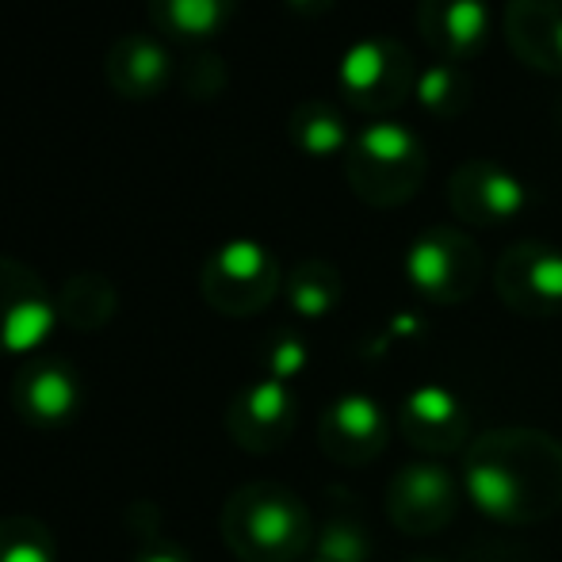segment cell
<instances>
[{
    "instance_id": "7c38bea8",
    "label": "cell",
    "mask_w": 562,
    "mask_h": 562,
    "mask_svg": "<svg viewBox=\"0 0 562 562\" xmlns=\"http://www.w3.org/2000/svg\"><path fill=\"white\" fill-rule=\"evenodd\" d=\"M391 425L368 394H340L318 422V445L340 467H363L386 448Z\"/></svg>"
},
{
    "instance_id": "e0dca14e",
    "label": "cell",
    "mask_w": 562,
    "mask_h": 562,
    "mask_svg": "<svg viewBox=\"0 0 562 562\" xmlns=\"http://www.w3.org/2000/svg\"><path fill=\"white\" fill-rule=\"evenodd\" d=\"M172 58L157 38L149 35H126L119 38L108 54V81L119 97L126 100H146L169 85Z\"/></svg>"
},
{
    "instance_id": "83f0119b",
    "label": "cell",
    "mask_w": 562,
    "mask_h": 562,
    "mask_svg": "<svg viewBox=\"0 0 562 562\" xmlns=\"http://www.w3.org/2000/svg\"><path fill=\"white\" fill-rule=\"evenodd\" d=\"M329 4H334V0H288V8L299 15H322Z\"/></svg>"
},
{
    "instance_id": "603a6c76",
    "label": "cell",
    "mask_w": 562,
    "mask_h": 562,
    "mask_svg": "<svg viewBox=\"0 0 562 562\" xmlns=\"http://www.w3.org/2000/svg\"><path fill=\"white\" fill-rule=\"evenodd\" d=\"M0 562H58V540L35 517L0 520Z\"/></svg>"
},
{
    "instance_id": "4dcf8cb0",
    "label": "cell",
    "mask_w": 562,
    "mask_h": 562,
    "mask_svg": "<svg viewBox=\"0 0 562 562\" xmlns=\"http://www.w3.org/2000/svg\"><path fill=\"white\" fill-rule=\"evenodd\" d=\"M494 562H497V559H494Z\"/></svg>"
},
{
    "instance_id": "4fadbf2b",
    "label": "cell",
    "mask_w": 562,
    "mask_h": 562,
    "mask_svg": "<svg viewBox=\"0 0 562 562\" xmlns=\"http://www.w3.org/2000/svg\"><path fill=\"white\" fill-rule=\"evenodd\" d=\"M85 383L74 363L66 360H35L15 375L12 406L35 429H58L81 409Z\"/></svg>"
},
{
    "instance_id": "44dd1931",
    "label": "cell",
    "mask_w": 562,
    "mask_h": 562,
    "mask_svg": "<svg viewBox=\"0 0 562 562\" xmlns=\"http://www.w3.org/2000/svg\"><path fill=\"white\" fill-rule=\"evenodd\" d=\"M115 288L97 272H85L66 280L58 295V318L69 322L74 329H100L112 322L115 314Z\"/></svg>"
},
{
    "instance_id": "ac0fdd59",
    "label": "cell",
    "mask_w": 562,
    "mask_h": 562,
    "mask_svg": "<svg viewBox=\"0 0 562 562\" xmlns=\"http://www.w3.org/2000/svg\"><path fill=\"white\" fill-rule=\"evenodd\" d=\"M283 295L299 318H326L345 295V280L329 260H303L283 280Z\"/></svg>"
},
{
    "instance_id": "484cf974",
    "label": "cell",
    "mask_w": 562,
    "mask_h": 562,
    "mask_svg": "<svg viewBox=\"0 0 562 562\" xmlns=\"http://www.w3.org/2000/svg\"><path fill=\"white\" fill-rule=\"evenodd\" d=\"M184 85H188V92H195V97H215V92L226 85L223 61H218L215 54L200 50L195 58H188V66H184Z\"/></svg>"
},
{
    "instance_id": "7402d4cb",
    "label": "cell",
    "mask_w": 562,
    "mask_h": 562,
    "mask_svg": "<svg viewBox=\"0 0 562 562\" xmlns=\"http://www.w3.org/2000/svg\"><path fill=\"white\" fill-rule=\"evenodd\" d=\"M417 100L440 119H456L471 108V77L456 61H437L417 77Z\"/></svg>"
},
{
    "instance_id": "4316f807",
    "label": "cell",
    "mask_w": 562,
    "mask_h": 562,
    "mask_svg": "<svg viewBox=\"0 0 562 562\" xmlns=\"http://www.w3.org/2000/svg\"><path fill=\"white\" fill-rule=\"evenodd\" d=\"M134 562H192L188 551L172 548V543H146V548L134 555Z\"/></svg>"
},
{
    "instance_id": "3957f363",
    "label": "cell",
    "mask_w": 562,
    "mask_h": 562,
    "mask_svg": "<svg viewBox=\"0 0 562 562\" xmlns=\"http://www.w3.org/2000/svg\"><path fill=\"white\" fill-rule=\"evenodd\" d=\"M425 165L429 157L422 138L398 119H375L345 149L348 188L379 211L414 200L417 188L425 184Z\"/></svg>"
},
{
    "instance_id": "7a4b0ae2",
    "label": "cell",
    "mask_w": 562,
    "mask_h": 562,
    "mask_svg": "<svg viewBox=\"0 0 562 562\" xmlns=\"http://www.w3.org/2000/svg\"><path fill=\"white\" fill-rule=\"evenodd\" d=\"M314 536L306 502L280 482H249L223 505V540L241 562H299Z\"/></svg>"
},
{
    "instance_id": "2e32d148",
    "label": "cell",
    "mask_w": 562,
    "mask_h": 562,
    "mask_svg": "<svg viewBox=\"0 0 562 562\" xmlns=\"http://www.w3.org/2000/svg\"><path fill=\"white\" fill-rule=\"evenodd\" d=\"M505 38L520 61L543 74H562V0H509Z\"/></svg>"
},
{
    "instance_id": "8992f818",
    "label": "cell",
    "mask_w": 562,
    "mask_h": 562,
    "mask_svg": "<svg viewBox=\"0 0 562 562\" xmlns=\"http://www.w3.org/2000/svg\"><path fill=\"white\" fill-rule=\"evenodd\" d=\"M203 299L226 318H249V314L265 311L283 288V276L276 257L260 241L237 237L215 249L203 265L200 276Z\"/></svg>"
},
{
    "instance_id": "5bb4252c",
    "label": "cell",
    "mask_w": 562,
    "mask_h": 562,
    "mask_svg": "<svg viewBox=\"0 0 562 562\" xmlns=\"http://www.w3.org/2000/svg\"><path fill=\"white\" fill-rule=\"evenodd\" d=\"M398 425L414 448L429 451V456H448V451L467 448V432H471V417L467 406L448 391V386H417L402 398Z\"/></svg>"
},
{
    "instance_id": "f546056e",
    "label": "cell",
    "mask_w": 562,
    "mask_h": 562,
    "mask_svg": "<svg viewBox=\"0 0 562 562\" xmlns=\"http://www.w3.org/2000/svg\"><path fill=\"white\" fill-rule=\"evenodd\" d=\"M311 562H326V559H311Z\"/></svg>"
},
{
    "instance_id": "277c9868",
    "label": "cell",
    "mask_w": 562,
    "mask_h": 562,
    "mask_svg": "<svg viewBox=\"0 0 562 562\" xmlns=\"http://www.w3.org/2000/svg\"><path fill=\"white\" fill-rule=\"evenodd\" d=\"M414 54L398 38L371 35L345 50L337 66V81L345 100L363 115H391L417 92Z\"/></svg>"
},
{
    "instance_id": "30bf717a",
    "label": "cell",
    "mask_w": 562,
    "mask_h": 562,
    "mask_svg": "<svg viewBox=\"0 0 562 562\" xmlns=\"http://www.w3.org/2000/svg\"><path fill=\"white\" fill-rule=\"evenodd\" d=\"M448 203L463 223L497 226L525 211L528 188L517 172L497 161H463L448 177Z\"/></svg>"
},
{
    "instance_id": "f1b7e54d",
    "label": "cell",
    "mask_w": 562,
    "mask_h": 562,
    "mask_svg": "<svg viewBox=\"0 0 562 562\" xmlns=\"http://www.w3.org/2000/svg\"><path fill=\"white\" fill-rule=\"evenodd\" d=\"M414 562H437V559H414Z\"/></svg>"
},
{
    "instance_id": "9a60e30c",
    "label": "cell",
    "mask_w": 562,
    "mask_h": 562,
    "mask_svg": "<svg viewBox=\"0 0 562 562\" xmlns=\"http://www.w3.org/2000/svg\"><path fill=\"white\" fill-rule=\"evenodd\" d=\"M417 27L429 50H437L445 61L474 58L490 35V4L486 0H422Z\"/></svg>"
},
{
    "instance_id": "cb8c5ba5",
    "label": "cell",
    "mask_w": 562,
    "mask_h": 562,
    "mask_svg": "<svg viewBox=\"0 0 562 562\" xmlns=\"http://www.w3.org/2000/svg\"><path fill=\"white\" fill-rule=\"evenodd\" d=\"M314 551L326 562H368L375 543H371V532L360 517L334 513V517L318 528V536H314Z\"/></svg>"
},
{
    "instance_id": "6da1fadb",
    "label": "cell",
    "mask_w": 562,
    "mask_h": 562,
    "mask_svg": "<svg viewBox=\"0 0 562 562\" xmlns=\"http://www.w3.org/2000/svg\"><path fill=\"white\" fill-rule=\"evenodd\" d=\"M463 490L497 525H540L562 509V445L540 429H494L474 437Z\"/></svg>"
},
{
    "instance_id": "d6986e66",
    "label": "cell",
    "mask_w": 562,
    "mask_h": 562,
    "mask_svg": "<svg viewBox=\"0 0 562 562\" xmlns=\"http://www.w3.org/2000/svg\"><path fill=\"white\" fill-rule=\"evenodd\" d=\"M237 0H149V20L180 38H207L223 31Z\"/></svg>"
},
{
    "instance_id": "52a82bcc",
    "label": "cell",
    "mask_w": 562,
    "mask_h": 562,
    "mask_svg": "<svg viewBox=\"0 0 562 562\" xmlns=\"http://www.w3.org/2000/svg\"><path fill=\"white\" fill-rule=\"evenodd\" d=\"M494 288L513 314L555 318L562 314V252L543 241H517L494 268Z\"/></svg>"
},
{
    "instance_id": "ffe728a7",
    "label": "cell",
    "mask_w": 562,
    "mask_h": 562,
    "mask_svg": "<svg viewBox=\"0 0 562 562\" xmlns=\"http://www.w3.org/2000/svg\"><path fill=\"white\" fill-rule=\"evenodd\" d=\"M288 134L303 154L311 157H329V154H340L348 149V123L345 115L337 112L334 104L326 100H306L291 112V123H288Z\"/></svg>"
},
{
    "instance_id": "5b68a950",
    "label": "cell",
    "mask_w": 562,
    "mask_h": 562,
    "mask_svg": "<svg viewBox=\"0 0 562 562\" xmlns=\"http://www.w3.org/2000/svg\"><path fill=\"white\" fill-rule=\"evenodd\" d=\"M482 252L459 226H429L409 241L402 272L429 303L451 306L474 295L482 280Z\"/></svg>"
},
{
    "instance_id": "9c48e42d",
    "label": "cell",
    "mask_w": 562,
    "mask_h": 562,
    "mask_svg": "<svg viewBox=\"0 0 562 562\" xmlns=\"http://www.w3.org/2000/svg\"><path fill=\"white\" fill-rule=\"evenodd\" d=\"M58 303L27 265L0 257V352H31L54 334Z\"/></svg>"
},
{
    "instance_id": "ba28073f",
    "label": "cell",
    "mask_w": 562,
    "mask_h": 562,
    "mask_svg": "<svg viewBox=\"0 0 562 562\" xmlns=\"http://www.w3.org/2000/svg\"><path fill=\"white\" fill-rule=\"evenodd\" d=\"M459 509V486L448 467L440 463H409L391 479L386 490V513L391 525L406 536H432L445 532Z\"/></svg>"
},
{
    "instance_id": "8fae6325",
    "label": "cell",
    "mask_w": 562,
    "mask_h": 562,
    "mask_svg": "<svg viewBox=\"0 0 562 562\" xmlns=\"http://www.w3.org/2000/svg\"><path fill=\"white\" fill-rule=\"evenodd\" d=\"M295 422V394H291L288 383H276V379H260V383L245 386L226 409V432L234 437L237 448L252 451V456H265V451L288 445Z\"/></svg>"
},
{
    "instance_id": "d4e9b609",
    "label": "cell",
    "mask_w": 562,
    "mask_h": 562,
    "mask_svg": "<svg viewBox=\"0 0 562 562\" xmlns=\"http://www.w3.org/2000/svg\"><path fill=\"white\" fill-rule=\"evenodd\" d=\"M265 379H276V383H291L299 371L306 368V345L303 337L295 334H276L268 340V352H265Z\"/></svg>"
}]
</instances>
